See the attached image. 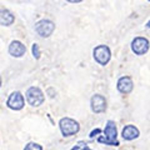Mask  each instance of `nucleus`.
Instances as JSON below:
<instances>
[{
	"instance_id": "9d476101",
	"label": "nucleus",
	"mask_w": 150,
	"mask_h": 150,
	"mask_svg": "<svg viewBox=\"0 0 150 150\" xmlns=\"http://www.w3.org/2000/svg\"><path fill=\"white\" fill-rule=\"evenodd\" d=\"M118 90L121 94H129L131 90H133V80L129 76H123L118 80Z\"/></svg>"
},
{
	"instance_id": "f03ea898",
	"label": "nucleus",
	"mask_w": 150,
	"mask_h": 150,
	"mask_svg": "<svg viewBox=\"0 0 150 150\" xmlns=\"http://www.w3.org/2000/svg\"><path fill=\"white\" fill-rule=\"evenodd\" d=\"M59 125L64 137H71V135L76 134L79 129H80L78 121H75L74 119H70V118H63L60 120Z\"/></svg>"
},
{
	"instance_id": "0eeeda50",
	"label": "nucleus",
	"mask_w": 150,
	"mask_h": 150,
	"mask_svg": "<svg viewBox=\"0 0 150 150\" xmlns=\"http://www.w3.org/2000/svg\"><path fill=\"white\" fill-rule=\"evenodd\" d=\"M24 96L21 95V93L19 91H14L10 96H9V99L6 101V105L10 108L13 110H20L24 108Z\"/></svg>"
},
{
	"instance_id": "f257e3e1",
	"label": "nucleus",
	"mask_w": 150,
	"mask_h": 150,
	"mask_svg": "<svg viewBox=\"0 0 150 150\" xmlns=\"http://www.w3.org/2000/svg\"><path fill=\"white\" fill-rule=\"evenodd\" d=\"M104 134H105V137H99V139H98L99 143L106 144V145H119L118 140H116V126L114 121L109 120L106 123Z\"/></svg>"
},
{
	"instance_id": "6e6552de",
	"label": "nucleus",
	"mask_w": 150,
	"mask_h": 150,
	"mask_svg": "<svg viewBox=\"0 0 150 150\" xmlns=\"http://www.w3.org/2000/svg\"><path fill=\"white\" fill-rule=\"evenodd\" d=\"M106 109V100L103 95H99V94H95L91 98V110L94 112H103Z\"/></svg>"
},
{
	"instance_id": "2eb2a0df",
	"label": "nucleus",
	"mask_w": 150,
	"mask_h": 150,
	"mask_svg": "<svg viewBox=\"0 0 150 150\" xmlns=\"http://www.w3.org/2000/svg\"><path fill=\"white\" fill-rule=\"evenodd\" d=\"M100 131H101L100 129H95V130H93L91 133H90V138H94V137H95V135H98V134H99Z\"/></svg>"
},
{
	"instance_id": "6ab92c4d",
	"label": "nucleus",
	"mask_w": 150,
	"mask_h": 150,
	"mask_svg": "<svg viewBox=\"0 0 150 150\" xmlns=\"http://www.w3.org/2000/svg\"><path fill=\"white\" fill-rule=\"evenodd\" d=\"M149 1H150V0H149Z\"/></svg>"
},
{
	"instance_id": "423d86ee",
	"label": "nucleus",
	"mask_w": 150,
	"mask_h": 150,
	"mask_svg": "<svg viewBox=\"0 0 150 150\" xmlns=\"http://www.w3.org/2000/svg\"><path fill=\"white\" fill-rule=\"evenodd\" d=\"M131 50L137 55H144L149 50V40L145 38H135L131 43Z\"/></svg>"
},
{
	"instance_id": "ddd939ff",
	"label": "nucleus",
	"mask_w": 150,
	"mask_h": 150,
	"mask_svg": "<svg viewBox=\"0 0 150 150\" xmlns=\"http://www.w3.org/2000/svg\"><path fill=\"white\" fill-rule=\"evenodd\" d=\"M24 150H43V148H41V145L36 144V143H29L24 148Z\"/></svg>"
},
{
	"instance_id": "39448f33",
	"label": "nucleus",
	"mask_w": 150,
	"mask_h": 150,
	"mask_svg": "<svg viewBox=\"0 0 150 150\" xmlns=\"http://www.w3.org/2000/svg\"><path fill=\"white\" fill-rule=\"evenodd\" d=\"M54 29H55L54 23L50 21V20H46V19L40 20L39 23H36V25H35V31L43 38L50 36L51 34H53Z\"/></svg>"
},
{
	"instance_id": "1a4fd4ad",
	"label": "nucleus",
	"mask_w": 150,
	"mask_h": 150,
	"mask_svg": "<svg viewBox=\"0 0 150 150\" xmlns=\"http://www.w3.org/2000/svg\"><path fill=\"white\" fill-rule=\"evenodd\" d=\"M25 51H26L25 45H23L20 41H18V40L11 41L10 45H9V53H10V55L15 56V58H21V56L25 54Z\"/></svg>"
},
{
	"instance_id": "20e7f679",
	"label": "nucleus",
	"mask_w": 150,
	"mask_h": 150,
	"mask_svg": "<svg viewBox=\"0 0 150 150\" xmlns=\"http://www.w3.org/2000/svg\"><path fill=\"white\" fill-rule=\"evenodd\" d=\"M110 49L106 45H99L94 49V59L100 65H106L110 60Z\"/></svg>"
},
{
	"instance_id": "9b49d317",
	"label": "nucleus",
	"mask_w": 150,
	"mask_h": 150,
	"mask_svg": "<svg viewBox=\"0 0 150 150\" xmlns=\"http://www.w3.org/2000/svg\"><path fill=\"white\" fill-rule=\"evenodd\" d=\"M121 135H123V138L125 140H133L139 137V130H138V128H135L134 125H126L123 129Z\"/></svg>"
},
{
	"instance_id": "f3484780",
	"label": "nucleus",
	"mask_w": 150,
	"mask_h": 150,
	"mask_svg": "<svg viewBox=\"0 0 150 150\" xmlns=\"http://www.w3.org/2000/svg\"><path fill=\"white\" fill-rule=\"evenodd\" d=\"M83 150H91V149L89 148V146H84V148H83Z\"/></svg>"
},
{
	"instance_id": "f8f14e48",
	"label": "nucleus",
	"mask_w": 150,
	"mask_h": 150,
	"mask_svg": "<svg viewBox=\"0 0 150 150\" xmlns=\"http://www.w3.org/2000/svg\"><path fill=\"white\" fill-rule=\"evenodd\" d=\"M14 20H15V18H14L13 14L6 10V9H3L1 10V15H0V23H1L3 26H9L11 25Z\"/></svg>"
},
{
	"instance_id": "4468645a",
	"label": "nucleus",
	"mask_w": 150,
	"mask_h": 150,
	"mask_svg": "<svg viewBox=\"0 0 150 150\" xmlns=\"http://www.w3.org/2000/svg\"><path fill=\"white\" fill-rule=\"evenodd\" d=\"M31 51H33V55H34L35 59H39L40 58V50H39V45H38V44H33Z\"/></svg>"
},
{
	"instance_id": "dca6fc26",
	"label": "nucleus",
	"mask_w": 150,
	"mask_h": 150,
	"mask_svg": "<svg viewBox=\"0 0 150 150\" xmlns=\"http://www.w3.org/2000/svg\"><path fill=\"white\" fill-rule=\"evenodd\" d=\"M69 3H80V1H83V0H68Z\"/></svg>"
},
{
	"instance_id": "7ed1b4c3",
	"label": "nucleus",
	"mask_w": 150,
	"mask_h": 150,
	"mask_svg": "<svg viewBox=\"0 0 150 150\" xmlns=\"http://www.w3.org/2000/svg\"><path fill=\"white\" fill-rule=\"evenodd\" d=\"M44 94L39 88L31 86L26 91V100L31 106H40L44 103Z\"/></svg>"
},
{
	"instance_id": "a211bd4d",
	"label": "nucleus",
	"mask_w": 150,
	"mask_h": 150,
	"mask_svg": "<svg viewBox=\"0 0 150 150\" xmlns=\"http://www.w3.org/2000/svg\"><path fill=\"white\" fill-rule=\"evenodd\" d=\"M146 28H149V29H150V20L146 23Z\"/></svg>"
}]
</instances>
